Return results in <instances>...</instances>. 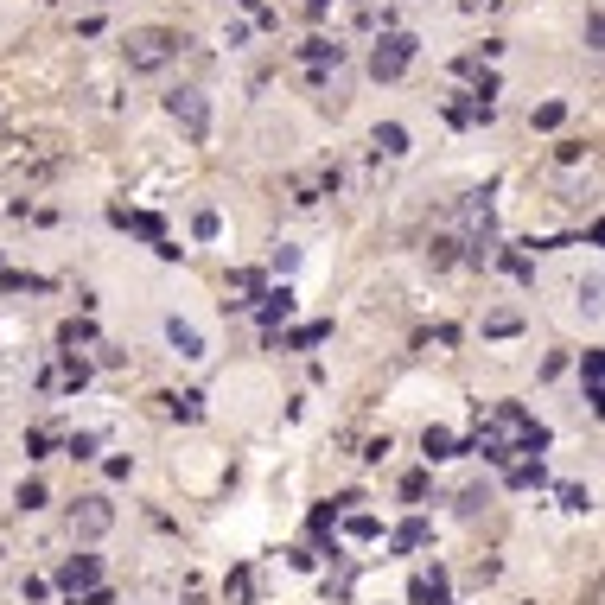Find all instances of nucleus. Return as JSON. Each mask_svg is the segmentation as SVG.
Masks as SVG:
<instances>
[{
  "instance_id": "obj_1",
  "label": "nucleus",
  "mask_w": 605,
  "mask_h": 605,
  "mask_svg": "<svg viewBox=\"0 0 605 605\" xmlns=\"http://www.w3.org/2000/svg\"><path fill=\"white\" fill-rule=\"evenodd\" d=\"M179 51H185V32H172V26H141V32H128V39H121L128 71H166Z\"/></svg>"
},
{
  "instance_id": "obj_2",
  "label": "nucleus",
  "mask_w": 605,
  "mask_h": 605,
  "mask_svg": "<svg viewBox=\"0 0 605 605\" xmlns=\"http://www.w3.org/2000/svg\"><path fill=\"white\" fill-rule=\"evenodd\" d=\"M414 64V39L408 32H383V39H376V51H370V77L376 83H395Z\"/></svg>"
},
{
  "instance_id": "obj_3",
  "label": "nucleus",
  "mask_w": 605,
  "mask_h": 605,
  "mask_svg": "<svg viewBox=\"0 0 605 605\" xmlns=\"http://www.w3.org/2000/svg\"><path fill=\"white\" fill-rule=\"evenodd\" d=\"M166 115L179 121L192 141H204V134H211V102H204V90H172V96H166Z\"/></svg>"
},
{
  "instance_id": "obj_4",
  "label": "nucleus",
  "mask_w": 605,
  "mask_h": 605,
  "mask_svg": "<svg viewBox=\"0 0 605 605\" xmlns=\"http://www.w3.org/2000/svg\"><path fill=\"white\" fill-rule=\"evenodd\" d=\"M109 523H115V504H109V497H77V504H71V529L83 535V542L109 535Z\"/></svg>"
},
{
  "instance_id": "obj_5",
  "label": "nucleus",
  "mask_w": 605,
  "mask_h": 605,
  "mask_svg": "<svg viewBox=\"0 0 605 605\" xmlns=\"http://www.w3.org/2000/svg\"><path fill=\"white\" fill-rule=\"evenodd\" d=\"M96 580H102V561L96 555H71V561H64V574H58V586H71V593H90Z\"/></svg>"
},
{
  "instance_id": "obj_6",
  "label": "nucleus",
  "mask_w": 605,
  "mask_h": 605,
  "mask_svg": "<svg viewBox=\"0 0 605 605\" xmlns=\"http://www.w3.org/2000/svg\"><path fill=\"white\" fill-rule=\"evenodd\" d=\"M580 383H586V408L599 414V408H605V357H599V351L580 357Z\"/></svg>"
},
{
  "instance_id": "obj_7",
  "label": "nucleus",
  "mask_w": 605,
  "mask_h": 605,
  "mask_svg": "<svg viewBox=\"0 0 605 605\" xmlns=\"http://www.w3.org/2000/svg\"><path fill=\"white\" fill-rule=\"evenodd\" d=\"M166 338H172V351H179V357H204V338H198V325H185V319H166Z\"/></svg>"
},
{
  "instance_id": "obj_8",
  "label": "nucleus",
  "mask_w": 605,
  "mask_h": 605,
  "mask_svg": "<svg viewBox=\"0 0 605 605\" xmlns=\"http://www.w3.org/2000/svg\"><path fill=\"white\" fill-rule=\"evenodd\" d=\"M370 141H376V153H389V160H402V153H408V128H402V121H383V128H376Z\"/></svg>"
},
{
  "instance_id": "obj_9",
  "label": "nucleus",
  "mask_w": 605,
  "mask_h": 605,
  "mask_svg": "<svg viewBox=\"0 0 605 605\" xmlns=\"http://www.w3.org/2000/svg\"><path fill=\"white\" fill-rule=\"evenodd\" d=\"M300 58H306V64H313V77H325V64H338V58H344V51H338L332 39H306V45H300Z\"/></svg>"
},
{
  "instance_id": "obj_10",
  "label": "nucleus",
  "mask_w": 605,
  "mask_h": 605,
  "mask_svg": "<svg viewBox=\"0 0 605 605\" xmlns=\"http://www.w3.org/2000/svg\"><path fill=\"white\" fill-rule=\"evenodd\" d=\"M287 313H293V293H287V287H274L268 300H262V325H268V332H274V325H281Z\"/></svg>"
},
{
  "instance_id": "obj_11",
  "label": "nucleus",
  "mask_w": 605,
  "mask_h": 605,
  "mask_svg": "<svg viewBox=\"0 0 605 605\" xmlns=\"http://www.w3.org/2000/svg\"><path fill=\"white\" fill-rule=\"evenodd\" d=\"M421 446H427V459H453V434H446V427H427Z\"/></svg>"
},
{
  "instance_id": "obj_12",
  "label": "nucleus",
  "mask_w": 605,
  "mask_h": 605,
  "mask_svg": "<svg viewBox=\"0 0 605 605\" xmlns=\"http://www.w3.org/2000/svg\"><path fill=\"white\" fill-rule=\"evenodd\" d=\"M548 472H542V459H529V465H510V484L523 491V484H542Z\"/></svg>"
},
{
  "instance_id": "obj_13",
  "label": "nucleus",
  "mask_w": 605,
  "mask_h": 605,
  "mask_svg": "<svg viewBox=\"0 0 605 605\" xmlns=\"http://www.w3.org/2000/svg\"><path fill=\"white\" fill-rule=\"evenodd\" d=\"M427 542V523H402L395 529V548H421Z\"/></svg>"
},
{
  "instance_id": "obj_14",
  "label": "nucleus",
  "mask_w": 605,
  "mask_h": 605,
  "mask_svg": "<svg viewBox=\"0 0 605 605\" xmlns=\"http://www.w3.org/2000/svg\"><path fill=\"white\" fill-rule=\"evenodd\" d=\"M325 332H332V325H300V332H293V338H287V344H319V338H325Z\"/></svg>"
},
{
  "instance_id": "obj_15",
  "label": "nucleus",
  "mask_w": 605,
  "mask_h": 605,
  "mask_svg": "<svg viewBox=\"0 0 605 605\" xmlns=\"http://www.w3.org/2000/svg\"><path fill=\"white\" fill-rule=\"evenodd\" d=\"M192 236H217V211H198L192 217Z\"/></svg>"
},
{
  "instance_id": "obj_16",
  "label": "nucleus",
  "mask_w": 605,
  "mask_h": 605,
  "mask_svg": "<svg viewBox=\"0 0 605 605\" xmlns=\"http://www.w3.org/2000/svg\"><path fill=\"white\" fill-rule=\"evenodd\" d=\"M306 7H313V13H325V0H306Z\"/></svg>"
}]
</instances>
